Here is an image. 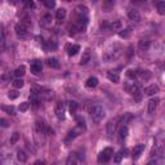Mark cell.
I'll return each instance as SVG.
<instances>
[{
  "label": "cell",
  "mask_w": 165,
  "mask_h": 165,
  "mask_svg": "<svg viewBox=\"0 0 165 165\" xmlns=\"http://www.w3.org/2000/svg\"><path fill=\"white\" fill-rule=\"evenodd\" d=\"M26 7H27L28 9H32V8H35V3L34 1H26Z\"/></svg>",
  "instance_id": "bcb514c9"
},
{
  "label": "cell",
  "mask_w": 165,
  "mask_h": 165,
  "mask_svg": "<svg viewBox=\"0 0 165 165\" xmlns=\"http://www.w3.org/2000/svg\"><path fill=\"white\" fill-rule=\"evenodd\" d=\"M117 120H111L110 123L107 124V133H108V137H112L113 133L116 130V126H117Z\"/></svg>",
  "instance_id": "8fae6325"
},
{
  "label": "cell",
  "mask_w": 165,
  "mask_h": 165,
  "mask_svg": "<svg viewBox=\"0 0 165 165\" xmlns=\"http://www.w3.org/2000/svg\"><path fill=\"white\" fill-rule=\"evenodd\" d=\"M15 34H17V36L21 39L27 38V35H28L27 27H25V26L21 25V23H18V25H15Z\"/></svg>",
  "instance_id": "3957f363"
},
{
  "label": "cell",
  "mask_w": 165,
  "mask_h": 165,
  "mask_svg": "<svg viewBox=\"0 0 165 165\" xmlns=\"http://www.w3.org/2000/svg\"><path fill=\"white\" fill-rule=\"evenodd\" d=\"M107 76H108V79H110V81H112V82L120 81V75H119V72H116V71H110Z\"/></svg>",
  "instance_id": "9a60e30c"
},
{
  "label": "cell",
  "mask_w": 165,
  "mask_h": 165,
  "mask_svg": "<svg viewBox=\"0 0 165 165\" xmlns=\"http://www.w3.org/2000/svg\"><path fill=\"white\" fill-rule=\"evenodd\" d=\"M110 28L112 31H119L121 28V21H115L112 25H110Z\"/></svg>",
  "instance_id": "f546056e"
},
{
  "label": "cell",
  "mask_w": 165,
  "mask_h": 165,
  "mask_svg": "<svg viewBox=\"0 0 165 165\" xmlns=\"http://www.w3.org/2000/svg\"><path fill=\"white\" fill-rule=\"evenodd\" d=\"M129 120H131V115H130V113H125V115H124V117L121 119L120 124H123V125H124V124H126Z\"/></svg>",
  "instance_id": "74e56055"
},
{
  "label": "cell",
  "mask_w": 165,
  "mask_h": 165,
  "mask_svg": "<svg viewBox=\"0 0 165 165\" xmlns=\"http://www.w3.org/2000/svg\"><path fill=\"white\" fill-rule=\"evenodd\" d=\"M141 76L142 79L144 80H148L150 77H151V74H150V71H141V72H137V76Z\"/></svg>",
  "instance_id": "4dcf8cb0"
},
{
  "label": "cell",
  "mask_w": 165,
  "mask_h": 165,
  "mask_svg": "<svg viewBox=\"0 0 165 165\" xmlns=\"http://www.w3.org/2000/svg\"><path fill=\"white\" fill-rule=\"evenodd\" d=\"M0 126H3V128H8V126H9V123H8L5 119H0Z\"/></svg>",
  "instance_id": "ee69618b"
},
{
  "label": "cell",
  "mask_w": 165,
  "mask_h": 165,
  "mask_svg": "<svg viewBox=\"0 0 165 165\" xmlns=\"http://www.w3.org/2000/svg\"><path fill=\"white\" fill-rule=\"evenodd\" d=\"M25 74H26V67L23 66V64H22V66H19V67H18V68L14 71V75H15V76H17V77L23 76V75H25Z\"/></svg>",
  "instance_id": "603a6c76"
},
{
  "label": "cell",
  "mask_w": 165,
  "mask_h": 165,
  "mask_svg": "<svg viewBox=\"0 0 165 165\" xmlns=\"http://www.w3.org/2000/svg\"><path fill=\"white\" fill-rule=\"evenodd\" d=\"M143 151H144V144H137L133 148V152H131L133 154V159H138Z\"/></svg>",
  "instance_id": "ba28073f"
},
{
  "label": "cell",
  "mask_w": 165,
  "mask_h": 165,
  "mask_svg": "<svg viewBox=\"0 0 165 165\" xmlns=\"http://www.w3.org/2000/svg\"><path fill=\"white\" fill-rule=\"evenodd\" d=\"M66 165H77V155L70 154V156L66 160Z\"/></svg>",
  "instance_id": "e0dca14e"
},
{
  "label": "cell",
  "mask_w": 165,
  "mask_h": 165,
  "mask_svg": "<svg viewBox=\"0 0 165 165\" xmlns=\"http://www.w3.org/2000/svg\"><path fill=\"white\" fill-rule=\"evenodd\" d=\"M52 21H53V17H52V15L48 13V14H44L43 17H41L40 23H41V26H45V27H48V26L52 25Z\"/></svg>",
  "instance_id": "7c38bea8"
},
{
  "label": "cell",
  "mask_w": 165,
  "mask_h": 165,
  "mask_svg": "<svg viewBox=\"0 0 165 165\" xmlns=\"http://www.w3.org/2000/svg\"><path fill=\"white\" fill-rule=\"evenodd\" d=\"M45 129H46V125L43 120H38L36 121V131L38 133H44L45 134Z\"/></svg>",
  "instance_id": "2e32d148"
},
{
  "label": "cell",
  "mask_w": 165,
  "mask_h": 165,
  "mask_svg": "<svg viewBox=\"0 0 165 165\" xmlns=\"http://www.w3.org/2000/svg\"><path fill=\"white\" fill-rule=\"evenodd\" d=\"M79 50H80L79 45H67V53H68V56H75Z\"/></svg>",
  "instance_id": "ac0fdd59"
},
{
  "label": "cell",
  "mask_w": 165,
  "mask_h": 165,
  "mask_svg": "<svg viewBox=\"0 0 165 165\" xmlns=\"http://www.w3.org/2000/svg\"><path fill=\"white\" fill-rule=\"evenodd\" d=\"M157 92H159V87L155 85V84L144 88V94H147V95H152V94H155V93H157Z\"/></svg>",
  "instance_id": "4fadbf2b"
},
{
  "label": "cell",
  "mask_w": 165,
  "mask_h": 165,
  "mask_svg": "<svg viewBox=\"0 0 165 165\" xmlns=\"http://www.w3.org/2000/svg\"><path fill=\"white\" fill-rule=\"evenodd\" d=\"M76 121H77V126H80L82 130H85V129H87V125H85L84 117H81V116H76Z\"/></svg>",
  "instance_id": "484cf974"
},
{
  "label": "cell",
  "mask_w": 165,
  "mask_h": 165,
  "mask_svg": "<svg viewBox=\"0 0 165 165\" xmlns=\"http://www.w3.org/2000/svg\"><path fill=\"white\" fill-rule=\"evenodd\" d=\"M45 133H46V134H53L54 131H53V129H52V128H49V126H46V129H45Z\"/></svg>",
  "instance_id": "c3c4849f"
},
{
  "label": "cell",
  "mask_w": 165,
  "mask_h": 165,
  "mask_svg": "<svg viewBox=\"0 0 165 165\" xmlns=\"http://www.w3.org/2000/svg\"><path fill=\"white\" fill-rule=\"evenodd\" d=\"M82 129L80 128V126H75L74 129H72V130H70L68 131V134H67V137H66V142H68V141H71V139H74V138H76L77 135H79V134H81L82 133Z\"/></svg>",
  "instance_id": "277c9868"
},
{
  "label": "cell",
  "mask_w": 165,
  "mask_h": 165,
  "mask_svg": "<svg viewBox=\"0 0 165 165\" xmlns=\"http://www.w3.org/2000/svg\"><path fill=\"white\" fill-rule=\"evenodd\" d=\"M85 85H87L88 88H95L98 85V79L97 77H89V79L87 80V82H85Z\"/></svg>",
  "instance_id": "d6986e66"
},
{
  "label": "cell",
  "mask_w": 165,
  "mask_h": 165,
  "mask_svg": "<svg viewBox=\"0 0 165 165\" xmlns=\"http://www.w3.org/2000/svg\"><path fill=\"white\" fill-rule=\"evenodd\" d=\"M112 155H113V150L111 148V147H107V148H105L103 151L99 152V155H98V161H99L101 164L107 162L108 160L112 157Z\"/></svg>",
  "instance_id": "7a4b0ae2"
},
{
  "label": "cell",
  "mask_w": 165,
  "mask_h": 165,
  "mask_svg": "<svg viewBox=\"0 0 165 165\" xmlns=\"http://www.w3.org/2000/svg\"><path fill=\"white\" fill-rule=\"evenodd\" d=\"M126 75H128V77H130V79H133V80L137 77V72H135V71H133V70H128Z\"/></svg>",
  "instance_id": "7bdbcfd3"
},
{
  "label": "cell",
  "mask_w": 165,
  "mask_h": 165,
  "mask_svg": "<svg viewBox=\"0 0 165 165\" xmlns=\"http://www.w3.org/2000/svg\"><path fill=\"white\" fill-rule=\"evenodd\" d=\"M138 46L141 50H147V49L150 48V41L148 40H139Z\"/></svg>",
  "instance_id": "7402d4cb"
},
{
  "label": "cell",
  "mask_w": 165,
  "mask_h": 165,
  "mask_svg": "<svg viewBox=\"0 0 165 165\" xmlns=\"http://www.w3.org/2000/svg\"><path fill=\"white\" fill-rule=\"evenodd\" d=\"M89 113H90V119L93 120V123H101L103 120V117H105V110H103V107L99 105H95V103L92 107V110L89 111Z\"/></svg>",
  "instance_id": "6da1fadb"
},
{
  "label": "cell",
  "mask_w": 165,
  "mask_h": 165,
  "mask_svg": "<svg viewBox=\"0 0 165 165\" xmlns=\"http://www.w3.org/2000/svg\"><path fill=\"white\" fill-rule=\"evenodd\" d=\"M56 116L58 120H63L64 119V103L58 102L56 106Z\"/></svg>",
  "instance_id": "5b68a950"
},
{
  "label": "cell",
  "mask_w": 165,
  "mask_h": 165,
  "mask_svg": "<svg viewBox=\"0 0 165 165\" xmlns=\"http://www.w3.org/2000/svg\"><path fill=\"white\" fill-rule=\"evenodd\" d=\"M17 159L19 160L21 162H26L27 161V155H26L23 151H18L17 152Z\"/></svg>",
  "instance_id": "4316f807"
},
{
  "label": "cell",
  "mask_w": 165,
  "mask_h": 165,
  "mask_svg": "<svg viewBox=\"0 0 165 165\" xmlns=\"http://www.w3.org/2000/svg\"><path fill=\"white\" fill-rule=\"evenodd\" d=\"M77 102H75V101H71L68 105V108H70V112H71V115H75L76 113V110H77Z\"/></svg>",
  "instance_id": "cb8c5ba5"
},
{
  "label": "cell",
  "mask_w": 165,
  "mask_h": 165,
  "mask_svg": "<svg viewBox=\"0 0 165 165\" xmlns=\"http://www.w3.org/2000/svg\"><path fill=\"white\" fill-rule=\"evenodd\" d=\"M1 110H4L5 112H8L9 115H15V110L13 106H3Z\"/></svg>",
  "instance_id": "f1b7e54d"
},
{
  "label": "cell",
  "mask_w": 165,
  "mask_h": 165,
  "mask_svg": "<svg viewBox=\"0 0 165 165\" xmlns=\"http://www.w3.org/2000/svg\"><path fill=\"white\" fill-rule=\"evenodd\" d=\"M57 48V44L54 43H52V41H48V49H56Z\"/></svg>",
  "instance_id": "f6af8a7d"
},
{
  "label": "cell",
  "mask_w": 165,
  "mask_h": 165,
  "mask_svg": "<svg viewBox=\"0 0 165 165\" xmlns=\"http://www.w3.org/2000/svg\"><path fill=\"white\" fill-rule=\"evenodd\" d=\"M89 59H90V52H89V49H87V50L84 52V54H82L81 59H80V64L88 63V62H89Z\"/></svg>",
  "instance_id": "ffe728a7"
},
{
  "label": "cell",
  "mask_w": 165,
  "mask_h": 165,
  "mask_svg": "<svg viewBox=\"0 0 165 165\" xmlns=\"http://www.w3.org/2000/svg\"><path fill=\"white\" fill-rule=\"evenodd\" d=\"M156 7H157V12L160 14H165V1H157Z\"/></svg>",
  "instance_id": "d4e9b609"
},
{
  "label": "cell",
  "mask_w": 165,
  "mask_h": 165,
  "mask_svg": "<svg viewBox=\"0 0 165 165\" xmlns=\"http://www.w3.org/2000/svg\"><path fill=\"white\" fill-rule=\"evenodd\" d=\"M128 17L130 18L131 21H134V22H139V19H141V14H139V12L137 9H130V10H129Z\"/></svg>",
  "instance_id": "30bf717a"
},
{
  "label": "cell",
  "mask_w": 165,
  "mask_h": 165,
  "mask_svg": "<svg viewBox=\"0 0 165 165\" xmlns=\"http://www.w3.org/2000/svg\"><path fill=\"white\" fill-rule=\"evenodd\" d=\"M120 138L121 139H125L126 138V135H128V128H126L125 125H121V128H120Z\"/></svg>",
  "instance_id": "83f0119b"
},
{
  "label": "cell",
  "mask_w": 165,
  "mask_h": 165,
  "mask_svg": "<svg viewBox=\"0 0 165 165\" xmlns=\"http://www.w3.org/2000/svg\"><path fill=\"white\" fill-rule=\"evenodd\" d=\"M101 27H102L103 30H107V28H110V25H108L107 22H103V23H101Z\"/></svg>",
  "instance_id": "7dc6e473"
},
{
  "label": "cell",
  "mask_w": 165,
  "mask_h": 165,
  "mask_svg": "<svg viewBox=\"0 0 165 165\" xmlns=\"http://www.w3.org/2000/svg\"><path fill=\"white\" fill-rule=\"evenodd\" d=\"M159 102H160V99L157 97L151 98V99H150V102H148V113H154L155 112V110H156Z\"/></svg>",
  "instance_id": "52a82bcc"
},
{
  "label": "cell",
  "mask_w": 165,
  "mask_h": 165,
  "mask_svg": "<svg viewBox=\"0 0 165 165\" xmlns=\"http://www.w3.org/2000/svg\"><path fill=\"white\" fill-rule=\"evenodd\" d=\"M131 95L134 97V99H135V101H141V98H142V92H141V89L138 88L135 92L131 93Z\"/></svg>",
  "instance_id": "1f68e13d"
},
{
  "label": "cell",
  "mask_w": 165,
  "mask_h": 165,
  "mask_svg": "<svg viewBox=\"0 0 165 165\" xmlns=\"http://www.w3.org/2000/svg\"><path fill=\"white\" fill-rule=\"evenodd\" d=\"M43 4L45 5L46 8H49V9H52V8L56 7V1H53V0H44Z\"/></svg>",
  "instance_id": "d6a6232c"
},
{
  "label": "cell",
  "mask_w": 165,
  "mask_h": 165,
  "mask_svg": "<svg viewBox=\"0 0 165 165\" xmlns=\"http://www.w3.org/2000/svg\"><path fill=\"white\" fill-rule=\"evenodd\" d=\"M41 68H43V63H41V61H38V59L34 61L32 63H31V66H30V70H31V72H32L34 75L40 74Z\"/></svg>",
  "instance_id": "8992f818"
},
{
  "label": "cell",
  "mask_w": 165,
  "mask_h": 165,
  "mask_svg": "<svg viewBox=\"0 0 165 165\" xmlns=\"http://www.w3.org/2000/svg\"><path fill=\"white\" fill-rule=\"evenodd\" d=\"M111 7H113V1L103 3V9H105V12H110V8Z\"/></svg>",
  "instance_id": "60d3db41"
},
{
  "label": "cell",
  "mask_w": 165,
  "mask_h": 165,
  "mask_svg": "<svg viewBox=\"0 0 165 165\" xmlns=\"http://www.w3.org/2000/svg\"><path fill=\"white\" fill-rule=\"evenodd\" d=\"M66 9L64 8H59L58 10H57V13H56V18H57V21L58 22H62V21L64 19V17H66Z\"/></svg>",
  "instance_id": "5bb4252c"
},
{
  "label": "cell",
  "mask_w": 165,
  "mask_h": 165,
  "mask_svg": "<svg viewBox=\"0 0 165 165\" xmlns=\"http://www.w3.org/2000/svg\"><path fill=\"white\" fill-rule=\"evenodd\" d=\"M39 97H41L43 99H45V101H52V99H53V97H54V94H53V92H52V90L41 89V93H40V95H39Z\"/></svg>",
  "instance_id": "9c48e42d"
},
{
  "label": "cell",
  "mask_w": 165,
  "mask_h": 165,
  "mask_svg": "<svg viewBox=\"0 0 165 165\" xmlns=\"http://www.w3.org/2000/svg\"><path fill=\"white\" fill-rule=\"evenodd\" d=\"M123 157H124V156H123V152L120 151V152H117V154L113 156V161H115L116 164H119V162L121 161V159H123Z\"/></svg>",
  "instance_id": "8d00e7d4"
},
{
  "label": "cell",
  "mask_w": 165,
  "mask_h": 165,
  "mask_svg": "<svg viewBox=\"0 0 165 165\" xmlns=\"http://www.w3.org/2000/svg\"><path fill=\"white\" fill-rule=\"evenodd\" d=\"M35 165H45V162H44V161H40V160H39V161L35 162Z\"/></svg>",
  "instance_id": "681fc988"
},
{
  "label": "cell",
  "mask_w": 165,
  "mask_h": 165,
  "mask_svg": "<svg viewBox=\"0 0 165 165\" xmlns=\"http://www.w3.org/2000/svg\"><path fill=\"white\" fill-rule=\"evenodd\" d=\"M28 107H30V103H28V102H22L19 105V111H26Z\"/></svg>",
  "instance_id": "b9f144b4"
},
{
  "label": "cell",
  "mask_w": 165,
  "mask_h": 165,
  "mask_svg": "<svg viewBox=\"0 0 165 165\" xmlns=\"http://www.w3.org/2000/svg\"><path fill=\"white\" fill-rule=\"evenodd\" d=\"M46 63H48V66L52 67V68H59V62L57 58H49L48 61H46Z\"/></svg>",
  "instance_id": "44dd1931"
},
{
  "label": "cell",
  "mask_w": 165,
  "mask_h": 165,
  "mask_svg": "<svg viewBox=\"0 0 165 165\" xmlns=\"http://www.w3.org/2000/svg\"><path fill=\"white\" fill-rule=\"evenodd\" d=\"M119 35H120V38H128V36L130 35V28H125L124 31L119 32Z\"/></svg>",
  "instance_id": "f35d334b"
},
{
  "label": "cell",
  "mask_w": 165,
  "mask_h": 165,
  "mask_svg": "<svg viewBox=\"0 0 165 165\" xmlns=\"http://www.w3.org/2000/svg\"><path fill=\"white\" fill-rule=\"evenodd\" d=\"M18 139H19V133H17V131H15V133H13L12 138H10V143H12V144H14L15 142L18 141Z\"/></svg>",
  "instance_id": "ab89813d"
},
{
  "label": "cell",
  "mask_w": 165,
  "mask_h": 165,
  "mask_svg": "<svg viewBox=\"0 0 165 165\" xmlns=\"http://www.w3.org/2000/svg\"><path fill=\"white\" fill-rule=\"evenodd\" d=\"M5 48V39H4V34L0 31V50H4Z\"/></svg>",
  "instance_id": "d590c367"
},
{
  "label": "cell",
  "mask_w": 165,
  "mask_h": 165,
  "mask_svg": "<svg viewBox=\"0 0 165 165\" xmlns=\"http://www.w3.org/2000/svg\"><path fill=\"white\" fill-rule=\"evenodd\" d=\"M13 85H14V88H22L23 85H25V81H23L22 79H17L13 81Z\"/></svg>",
  "instance_id": "e575fe53"
},
{
  "label": "cell",
  "mask_w": 165,
  "mask_h": 165,
  "mask_svg": "<svg viewBox=\"0 0 165 165\" xmlns=\"http://www.w3.org/2000/svg\"><path fill=\"white\" fill-rule=\"evenodd\" d=\"M18 95H19V93H18L17 90H10V92L8 93V98H9V99H15V98H18Z\"/></svg>",
  "instance_id": "836d02e7"
},
{
  "label": "cell",
  "mask_w": 165,
  "mask_h": 165,
  "mask_svg": "<svg viewBox=\"0 0 165 165\" xmlns=\"http://www.w3.org/2000/svg\"><path fill=\"white\" fill-rule=\"evenodd\" d=\"M147 165H156V162H155L154 160H152V161H150V162H148V164H147Z\"/></svg>",
  "instance_id": "f907efd6"
}]
</instances>
